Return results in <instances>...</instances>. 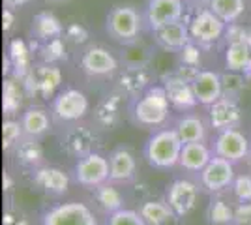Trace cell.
<instances>
[{"instance_id": "6da1fadb", "label": "cell", "mask_w": 251, "mask_h": 225, "mask_svg": "<svg viewBox=\"0 0 251 225\" xmlns=\"http://www.w3.org/2000/svg\"><path fill=\"white\" fill-rule=\"evenodd\" d=\"M184 143L176 133V129H161L154 133L147 143L145 156L152 167L157 169H169L180 163Z\"/></svg>"}, {"instance_id": "7a4b0ae2", "label": "cell", "mask_w": 251, "mask_h": 225, "mask_svg": "<svg viewBox=\"0 0 251 225\" xmlns=\"http://www.w3.org/2000/svg\"><path fill=\"white\" fill-rule=\"evenodd\" d=\"M169 103L171 101H169L165 86H154L147 90V94L135 105L137 122L145 126H159L167 118Z\"/></svg>"}, {"instance_id": "3957f363", "label": "cell", "mask_w": 251, "mask_h": 225, "mask_svg": "<svg viewBox=\"0 0 251 225\" xmlns=\"http://www.w3.org/2000/svg\"><path fill=\"white\" fill-rule=\"evenodd\" d=\"M107 32L116 42L131 43L141 32V15L131 6H116L107 15Z\"/></svg>"}, {"instance_id": "277c9868", "label": "cell", "mask_w": 251, "mask_h": 225, "mask_svg": "<svg viewBox=\"0 0 251 225\" xmlns=\"http://www.w3.org/2000/svg\"><path fill=\"white\" fill-rule=\"evenodd\" d=\"M109 171H111L109 160H105L103 156H100L96 152H90V154H86V156H83L81 160L77 161V165H75V180L81 186H84V188L94 190V188L101 186L109 178Z\"/></svg>"}, {"instance_id": "5b68a950", "label": "cell", "mask_w": 251, "mask_h": 225, "mask_svg": "<svg viewBox=\"0 0 251 225\" xmlns=\"http://www.w3.org/2000/svg\"><path fill=\"white\" fill-rule=\"evenodd\" d=\"M43 225H96L94 214L83 203H64L43 214Z\"/></svg>"}, {"instance_id": "8992f818", "label": "cell", "mask_w": 251, "mask_h": 225, "mask_svg": "<svg viewBox=\"0 0 251 225\" xmlns=\"http://www.w3.org/2000/svg\"><path fill=\"white\" fill-rule=\"evenodd\" d=\"M223 32H225V23L221 21L210 8L201 10L189 23L191 40L197 43H202V45L218 42L223 36Z\"/></svg>"}, {"instance_id": "52a82bcc", "label": "cell", "mask_w": 251, "mask_h": 225, "mask_svg": "<svg viewBox=\"0 0 251 225\" xmlns=\"http://www.w3.org/2000/svg\"><path fill=\"white\" fill-rule=\"evenodd\" d=\"M184 0H148L145 21L154 32L169 23L182 21Z\"/></svg>"}, {"instance_id": "ba28073f", "label": "cell", "mask_w": 251, "mask_h": 225, "mask_svg": "<svg viewBox=\"0 0 251 225\" xmlns=\"http://www.w3.org/2000/svg\"><path fill=\"white\" fill-rule=\"evenodd\" d=\"M88 111V100L83 92L75 90V88H68L62 94L54 98L52 101V113L58 120L64 122H72V120H79L83 118Z\"/></svg>"}, {"instance_id": "9c48e42d", "label": "cell", "mask_w": 251, "mask_h": 225, "mask_svg": "<svg viewBox=\"0 0 251 225\" xmlns=\"http://www.w3.org/2000/svg\"><path fill=\"white\" fill-rule=\"evenodd\" d=\"M234 180V169H232V161L225 160L221 156H216L208 161V165L201 171V184L210 190V192H218L230 186Z\"/></svg>"}, {"instance_id": "30bf717a", "label": "cell", "mask_w": 251, "mask_h": 225, "mask_svg": "<svg viewBox=\"0 0 251 225\" xmlns=\"http://www.w3.org/2000/svg\"><path fill=\"white\" fill-rule=\"evenodd\" d=\"M193 94L201 105H214L220 98H223V79L216 72H199L191 81Z\"/></svg>"}, {"instance_id": "8fae6325", "label": "cell", "mask_w": 251, "mask_h": 225, "mask_svg": "<svg viewBox=\"0 0 251 225\" xmlns=\"http://www.w3.org/2000/svg\"><path fill=\"white\" fill-rule=\"evenodd\" d=\"M248 150H250L248 139L244 137V133L234 128L221 129V133L216 139V154L229 161H238L246 158Z\"/></svg>"}, {"instance_id": "7c38bea8", "label": "cell", "mask_w": 251, "mask_h": 225, "mask_svg": "<svg viewBox=\"0 0 251 225\" xmlns=\"http://www.w3.org/2000/svg\"><path fill=\"white\" fill-rule=\"evenodd\" d=\"M154 38L157 45H161L167 51H182L186 45L193 42L189 34V26L182 21L169 23L165 26L154 30Z\"/></svg>"}, {"instance_id": "4fadbf2b", "label": "cell", "mask_w": 251, "mask_h": 225, "mask_svg": "<svg viewBox=\"0 0 251 225\" xmlns=\"http://www.w3.org/2000/svg\"><path fill=\"white\" fill-rule=\"evenodd\" d=\"M197 199V188L189 180H176L167 192V204L173 208L176 216L188 214L189 210L195 206Z\"/></svg>"}, {"instance_id": "5bb4252c", "label": "cell", "mask_w": 251, "mask_h": 225, "mask_svg": "<svg viewBox=\"0 0 251 225\" xmlns=\"http://www.w3.org/2000/svg\"><path fill=\"white\" fill-rule=\"evenodd\" d=\"M81 68L88 75H109L113 74L118 64L116 58L103 47H90L81 58Z\"/></svg>"}, {"instance_id": "9a60e30c", "label": "cell", "mask_w": 251, "mask_h": 225, "mask_svg": "<svg viewBox=\"0 0 251 225\" xmlns=\"http://www.w3.org/2000/svg\"><path fill=\"white\" fill-rule=\"evenodd\" d=\"M210 122L218 129L234 128L240 122V109L234 100L230 98H220L214 105H210Z\"/></svg>"}, {"instance_id": "2e32d148", "label": "cell", "mask_w": 251, "mask_h": 225, "mask_svg": "<svg viewBox=\"0 0 251 225\" xmlns=\"http://www.w3.org/2000/svg\"><path fill=\"white\" fill-rule=\"evenodd\" d=\"M165 90H167L169 101L176 109H191L195 103H199L195 94H193L191 83L186 81V79H182L180 75L167 79Z\"/></svg>"}, {"instance_id": "e0dca14e", "label": "cell", "mask_w": 251, "mask_h": 225, "mask_svg": "<svg viewBox=\"0 0 251 225\" xmlns=\"http://www.w3.org/2000/svg\"><path fill=\"white\" fill-rule=\"evenodd\" d=\"M109 180L113 182H124L129 180L135 175V158L131 156V152H127L126 149H118L111 154L109 158Z\"/></svg>"}, {"instance_id": "ac0fdd59", "label": "cell", "mask_w": 251, "mask_h": 225, "mask_svg": "<svg viewBox=\"0 0 251 225\" xmlns=\"http://www.w3.org/2000/svg\"><path fill=\"white\" fill-rule=\"evenodd\" d=\"M212 160L210 150L204 147V143H184L182 154H180V165L188 171L201 173L208 161Z\"/></svg>"}, {"instance_id": "d6986e66", "label": "cell", "mask_w": 251, "mask_h": 225, "mask_svg": "<svg viewBox=\"0 0 251 225\" xmlns=\"http://www.w3.org/2000/svg\"><path fill=\"white\" fill-rule=\"evenodd\" d=\"M36 184L42 186L45 192L54 193V195H60L68 190V176L66 173L56 169V167H45L36 173Z\"/></svg>"}, {"instance_id": "ffe728a7", "label": "cell", "mask_w": 251, "mask_h": 225, "mask_svg": "<svg viewBox=\"0 0 251 225\" xmlns=\"http://www.w3.org/2000/svg\"><path fill=\"white\" fill-rule=\"evenodd\" d=\"M21 128L26 137H40L49 129V117L43 109H28L21 118Z\"/></svg>"}, {"instance_id": "44dd1931", "label": "cell", "mask_w": 251, "mask_h": 225, "mask_svg": "<svg viewBox=\"0 0 251 225\" xmlns=\"http://www.w3.org/2000/svg\"><path fill=\"white\" fill-rule=\"evenodd\" d=\"M176 133L180 135L182 143H202L206 137L204 122L199 117H184L178 120Z\"/></svg>"}, {"instance_id": "7402d4cb", "label": "cell", "mask_w": 251, "mask_h": 225, "mask_svg": "<svg viewBox=\"0 0 251 225\" xmlns=\"http://www.w3.org/2000/svg\"><path fill=\"white\" fill-rule=\"evenodd\" d=\"M225 62H227V68L232 70V72L246 70L251 62L250 45L244 42V40L230 42V45L227 47V53H225Z\"/></svg>"}, {"instance_id": "603a6c76", "label": "cell", "mask_w": 251, "mask_h": 225, "mask_svg": "<svg viewBox=\"0 0 251 225\" xmlns=\"http://www.w3.org/2000/svg\"><path fill=\"white\" fill-rule=\"evenodd\" d=\"M208 8L223 23H234L246 10L244 0H208Z\"/></svg>"}, {"instance_id": "cb8c5ba5", "label": "cell", "mask_w": 251, "mask_h": 225, "mask_svg": "<svg viewBox=\"0 0 251 225\" xmlns=\"http://www.w3.org/2000/svg\"><path fill=\"white\" fill-rule=\"evenodd\" d=\"M139 214L147 220V224L150 225H163L167 224L169 220L175 216L173 208L165 203H159V201H148L141 206V212Z\"/></svg>"}, {"instance_id": "d4e9b609", "label": "cell", "mask_w": 251, "mask_h": 225, "mask_svg": "<svg viewBox=\"0 0 251 225\" xmlns=\"http://www.w3.org/2000/svg\"><path fill=\"white\" fill-rule=\"evenodd\" d=\"M92 135L86 131L84 128H79V129H74V131H70L68 133V137H66V149L70 150V152H74L77 156H86V154H90L88 150H90V145H92Z\"/></svg>"}, {"instance_id": "484cf974", "label": "cell", "mask_w": 251, "mask_h": 225, "mask_svg": "<svg viewBox=\"0 0 251 225\" xmlns=\"http://www.w3.org/2000/svg\"><path fill=\"white\" fill-rule=\"evenodd\" d=\"M60 25L58 21L49 15V13H42V15H38L36 17V21H34V32L38 38H42V40H47V38H54V36H58L60 34Z\"/></svg>"}, {"instance_id": "4316f807", "label": "cell", "mask_w": 251, "mask_h": 225, "mask_svg": "<svg viewBox=\"0 0 251 225\" xmlns=\"http://www.w3.org/2000/svg\"><path fill=\"white\" fill-rule=\"evenodd\" d=\"M96 199H98V203L101 204L105 210H109V212L120 210V204H122L120 193L116 192L115 188L105 186V184H101V186L96 188Z\"/></svg>"}, {"instance_id": "83f0119b", "label": "cell", "mask_w": 251, "mask_h": 225, "mask_svg": "<svg viewBox=\"0 0 251 225\" xmlns=\"http://www.w3.org/2000/svg\"><path fill=\"white\" fill-rule=\"evenodd\" d=\"M34 85L40 86L45 94H49V92H52L56 86H58V83H60V72L56 70V68H42L38 74H36V77H34Z\"/></svg>"}, {"instance_id": "f1b7e54d", "label": "cell", "mask_w": 251, "mask_h": 225, "mask_svg": "<svg viewBox=\"0 0 251 225\" xmlns=\"http://www.w3.org/2000/svg\"><path fill=\"white\" fill-rule=\"evenodd\" d=\"M107 225H147V220L133 210H115L109 216Z\"/></svg>"}, {"instance_id": "f546056e", "label": "cell", "mask_w": 251, "mask_h": 225, "mask_svg": "<svg viewBox=\"0 0 251 225\" xmlns=\"http://www.w3.org/2000/svg\"><path fill=\"white\" fill-rule=\"evenodd\" d=\"M17 156H19L21 163L32 165V163H38V161L42 160V149L34 141H25V143L19 145V149H17Z\"/></svg>"}, {"instance_id": "4dcf8cb0", "label": "cell", "mask_w": 251, "mask_h": 225, "mask_svg": "<svg viewBox=\"0 0 251 225\" xmlns=\"http://www.w3.org/2000/svg\"><path fill=\"white\" fill-rule=\"evenodd\" d=\"M19 103H21L19 90H17V86L13 85L11 81H8V83L4 85V111H6L8 115H11L13 111H17Z\"/></svg>"}, {"instance_id": "1f68e13d", "label": "cell", "mask_w": 251, "mask_h": 225, "mask_svg": "<svg viewBox=\"0 0 251 225\" xmlns=\"http://www.w3.org/2000/svg\"><path fill=\"white\" fill-rule=\"evenodd\" d=\"M234 218L232 214V210H230L227 204L223 203V201H216V203H212L210 206V220L214 222V224H227Z\"/></svg>"}, {"instance_id": "d6a6232c", "label": "cell", "mask_w": 251, "mask_h": 225, "mask_svg": "<svg viewBox=\"0 0 251 225\" xmlns=\"http://www.w3.org/2000/svg\"><path fill=\"white\" fill-rule=\"evenodd\" d=\"M21 133H23V128L19 122L6 120L4 126H2V143H4V147H6V149L11 147L15 141L21 137Z\"/></svg>"}, {"instance_id": "836d02e7", "label": "cell", "mask_w": 251, "mask_h": 225, "mask_svg": "<svg viewBox=\"0 0 251 225\" xmlns=\"http://www.w3.org/2000/svg\"><path fill=\"white\" fill-rule=\"evenodd\" d=\"M234 193H236V197L240 199V201H251V176L248 175H242L238 176L236 180H234Z\"/></svg>"}, {"instance_id": "e575fe53", "label": "cell", "mask_w": 251, "mask_h": 225, "mask_svg": "<svg viewBox=\"0 0 251 225\" xmlns=\"http://www.w3.org/2000/svg\"><path fill=\"white\" fill-rule=\"evenodd\" d=\"M182 60H184V64L186 66H195L197 62H199V49L195 47V45H186L182 51Z\"/></svg>"}, {"instance_id": "d590c367", "label": "cell", "mask_w": 251, "mask_h": 225, "mask_svg": "<svg viewBox=\"0 0 251 225\" xmlns=\"http://www.w3.org/2000/svg\"><path fill=\"white\" fill-rule=\"evenodd\" d=\"M11 56H13L17 68H25L26 66V51H25V45L21 42H15L11 45Z\"/></svg>"}, {"instance_id": "8d00e7d4", "label": "cell", "mask_w": 251, "mask_h": 225, "mask_svg": "<svg viewBox=\"0 0 251 225\" xmlns=\"http://www.w3.org/2000/svg\"><path fill=\"white\" fill-rule=\"evenodd\" d=\"M4 19H6V23H4V30H8L11 26V11L10 10H4Z\"/></svg>"}, {"instance_id": "74e56055", "label": "cell", "mask_w": 251, "mask_h": 225, "mask_svg": "<svg viewBox=\"0 0 251 225\" xmlns=\"http://www.w3.org/2000/svg\"><path fill=\"white\" fill-rule=\"evenodd\" d=\"M26 0H4V4L8 6V8H15V6H21V4H25Z\"/></svg>"}, {"instance_id": "f35d334b", "label": "cell", "mask_w": 251, "mask_h": 225, "mask_svg": "<svg viewBox=\"0 0 251 225\" xmlns=\"http://www.w3.org/2000/svg\"><path fill=\"white\" fill-rule=\"evenodd\" d=\"M193 2H202V0H193Z\"/></svg>"}]
</instances>
